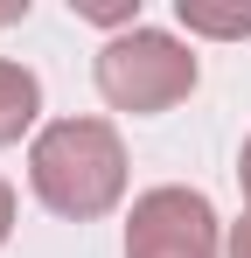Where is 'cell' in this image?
<instances>
[{
  "instance_id": "obj_1",
  "label": "cell",
  "mask_w": 251,
  "mask_h": 258,
  "mask_svg": "<svg viewBox=\"0 0 251 258\" xmlns=\"http://www.w3.org/2000/svg\"><path fill=\"white\" fill-rule=\"evenodd\" d=\"M28 181H35L42 210L91 223V216L119 210L126 196V147L105 119H56L28 147Z\"/></svg>"
},
{
  "instance_id": "obj_2",
  "label": "cell",
  "mask_w": 251,
  "mask_h": 258,
  "mask_svg": "<svg viewBox=\"0 0 251 258\" xmlns=\"http://www.w3.org/2000/svg\"><path fill=\"white\" fill-rule=\"evenodd\" d=\"M98 91L112 112H167L196 91V56L161 28H126L98 49Z\"/></svg>"
},
{
  "instance_id": "obj_3",
  "label": "cell",
  "mask_w": 251,
  "mask_h": 258,
  "mask_svg": "<svg viewBox=\"0 0 251 258\" xmlns=\"http://www.w3.org/2000/svg\"><path fill=\"white\" fill-rule=\"evenodd\" d=\"M126 258H223V230L203 188H147L126 216Z\"/></svg>"
},
{
  "instance_id": "obj_4",
  "label": "cell",
  "mask_w": 251,
  "mask_h": 258,
  "mask_svg": "<svg viewBox=\"0 0 251 258\" xmlns=\"http://www.w3.org/2000/svg\"><path fill=\"white\" fill-rule=\"evenodd\" d=\"M35 112H42L35 70H21V63H7V56H0V147H14L21 133L35 126Z\"/></svg>"
},
{
  "instance_id": "obj_5",
  "label": "cell",
  "mask_w": 251,
  "mask_h": 258,
  "mask_svg": "<svg viewBox=\"0 0 251 258\" xmlns=\"http://www.w3.org/2000/svg\"><path fill=\"white\" fill-rule=\"evenodd\" d=\"M174 14H181L189 35H223V42H230V35H251V7H203V0H181Z\"/></svg>"
},
{
  "instance_id": "obj_6",
  "label": "cell",
  "mask_w": 251,
  "mask_h": 258,
  "mask_svg": "<svg viewBox=\"0 0 251 258\" xmlns=\"http://www.w3.org/2000/svg\"><path fill=\"white\" fill-rule=\"evenodd\" d=\"M223 258H251V210L230 223V237H223Z\"/></svg>"
},
{
  "instance_id": "obj_7",
  "label": "cell",
  "mask_w": 251,
  "mask_h": 258,
  "mask_svg": "<svg viewBox=\"0 0 251 258\" xmlns=\"http://www.w3.org/2000/svg\"><path fill=\"white\" fill-rule=\"evenodd\" d=\"M7 230H14V188H7V174H0V244H7Z\"/></svg>"
},
{
  "instance_id": "obj_8",
  "label": "cell",
  "mask_w": 251,
  "mask_h": 258,
  "mask_svg": "<svg viewBox=\"0 0 251 258\" xmlns=\"http://www.w3.org/2000/svg\"><path fill=\"white\" fill-rule=\"evenodd\" d=\"M237 181H244V196H251V140H244V154H237Z\"/></svg>"
}]
</instances>
